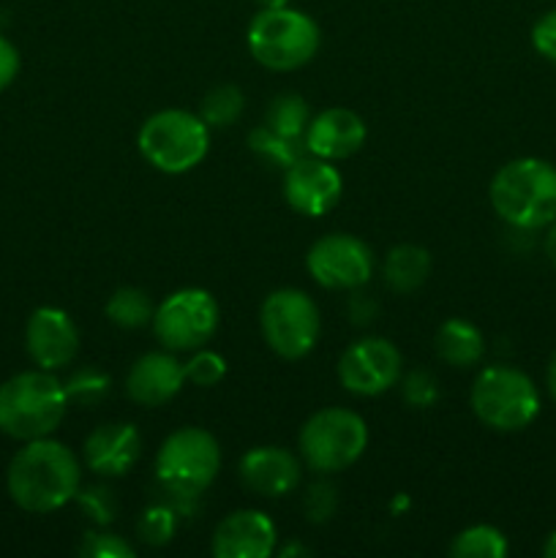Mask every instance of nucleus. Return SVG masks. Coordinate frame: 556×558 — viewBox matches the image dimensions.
Masks as SVG:
<instances>
[{
    "label": "nucleus",
    "mask_w": 556,
    "mask_h": 558,
    "mask_svg": "<svg viewBox=\"0 0 556 558\" xmlns=\"http://www.w3.org/2000/svg\"><path fill=\"white\" fill-rule=\"evenodd\" d=\"M545 381H548V392H551V398H554V401H556V354H554V357H551V363H548V374H545Z\"/></svg>",
    "instance_id": "e433bc0d"
},
{
    "label": "nucleus",
    "mask_w": 556,
    "mask_h": 558,
    "mask_svg": "<svg viewBox=\"0 0 556 558\" xmlns=\"http://www.w3.org/2000/svg\"><path fill=\"white\" fill-rule=\"evenodd\" d=\"M336 510V490L327 483H316L305 496V512H309L311 523H322L333 515Z\"/></svg>",
    "instance_id": "2f4dec72"
},
{
    "label": "nucleus",
    "mask_w": 556,
    "mask_h": 558,
    "mask_svg": "<svg viewBox=\"0 0 556 558\" xmlns=\"http://www.w3.org/2000/svg\"><path fill=\"white\" fill-rule=\"evenodd\" d=\"M243 109H245V98L240 87L218 85L202 98L200 118L205 120L207 129H227V125H232L234 120L243 114Z\"/></svg>",
    "instance_id": "393cba45"
},
{
    "label": "nucleus",
    "mask_w": 556,
    "mask_h": 558,
    "mask_svg": "<svg viewBox=\"0 0 556 558\" xmlns=\"http://www.w3.org/2000/svg\"><path fill=\"white\" fill-rule=\"evenodd\" d=\"M20 74V52L9 38L0 36V93L11 85Z\"/></svg>",
    "instance_id": "72a5a7b5"
},
{
    "label": "nucleus",
    "mask_w": 556,
    "mask_h": 558,
    "mask_svg": "<svg viewBox=\"0 0 556 558\" xmlns=\"http://www.w3.org/2000/svg\"><path fill=\"white\" fill-rule=\"evenodd\" d=\"M365 145V123L358 112L343 107L325 109L309 120L305 129V147L311 156L325 161H341L354 156Z\"/></svg>",
    "instance_id": "dca6fc26"
},
{
    "label": "nucleus",
    "mask_w": 556,
    "mask_h": 558,
    "mask_svg": "<svg viewBox=\"0 0 556 558\" xmlns=\"http://www.w3.org/2000/svg\"><path fill=\"white\" fill-rule=\"evenodd\" d=\"M543 556H545V558H556V532L551 534L548 539H545V545H543Z\"/></svg>",
    "instance_id": "4c0bfd02"
},
{
    "label": "nucleus",
    "mask_w": 556,
    "mask_h": 558,
    "mask_svg": "<svg viewBox=\"0 0 556 558\" xmlns=\"http://www.w3.org/2000/svg\"><path fill=\"white\" fill-rule=\"evenodd\" d=\"M309 107L294 93H281V96L273 98L265 114L267 129L287 136V140H300V134H305V129H309Z\"/></svg>",
    "instance_id": "b1692460"
},
{
    "label": "nucleus",
    "mask_w": 556,
    "mask_h": 558,
    "mask_svg": "<svg viewBox=\"0 0 556 558\" xmlns=\"http://www.w3.org/2000/svg\"><path fill=\"white\" fill-rule=\"evenodd\" d=\"M240 480L267 499L287 496L300 485V461L283 447H256L240 458Z\"/></svg>",
    "instance_id": "a211bd4d"
},
{
    "label": "nucleus",
    "mask_w": 556,
    "mask_h": 558,
    "mask_svg": "<svg viewBox=\"0 0 556 558\" xmlns=\"http://www.w3.org/2000/svg\"><path fill=\"white\" fill-rule=\"evenodd\" d=\"M545 256H548L551 267L556 270V221L551 223L548 234H545Z\"/></svg>",
    "instance_id": "c9c22d12"
},
{
    "label": "nucleus",
    "mask_w": 556,
    "mask_h": 558,
    "mask_svg": "<svg viewBox=\"0 0 556 558\" xmlns=\"http://www.w3.org/2000/svg\"><path fill=\"white\" fill-rule=\"evenodd\" d=\"M319 27L303 11L289 5L262 9L249 25V49L259 65L270 71H294L319 49Z\"/></svg>",
    "instance_id": "39448f33"
},
{
    "label": "nucleus",
    "mask_w": 556,
    "mask_h": 558,
    "mask_svg": "<svg viewBox=\"0 0 556 558\" xmlns=\"http://www.w3.org/2000/svg\"><path fill=\"white\" fill-rule=\"evenodd\" d=\"M311 278L325 289H360L374 272L371 248L354 234H325L305 256Z\"/></svg>",
    "instance_id": "9b49d317"
},
{
    "label": "nucleus",
    "mask_w": 556,
    "mask_h": 558,
    "mask_svg": "<svg viewBox=\"0 0 556 558\" xmlns=\"http://www.w3.org/2000/svg\"><path fill=\"white\" fill-rule=\"evenodd\" d=\"M82 483L80 458L52 439H33L11 458L5 485L16 507L36 515L60 510L76 499Z\"/></svg>",
    "instance_id": "f257e3e1"
},
{
    "label": "nucleus",
    "mask_w": 556,
    "mask_h": 558,
    "mask_svg": "<svg viewBox=\"0 0 556 558\" xmlns=\"http://www.w3.org/2000/svg\"><path fill=\"white\" fill-rule=\"evenodd\" d=\"M401 379V354L387 338H360L338 360V381L352 396H382Z\"/></svg>",
    "instance_id": "f8f14e48"
},
{
    "label": "nucleus",
    "mask_w": 556,
    "mask_h": 558,
    "mask_svg": "<svg viewBox=\"0 0 556 558\" xmlns=\"http://www.w3.org/2000/svg\"><path fill=\"white\" fill-rule=\"evenodd\" d=\"M185 381L196 387H216L218 381L227 376V363L218 352H207V349H196L191 354L189 363L183 365Z\"/></svg>",
    "instance_id": "cd10ccee"
},
{
    "label": "nucleus",
    "mask_w": 556,
    "mask_h": 558,
    "mask_svg": "<svg viewBox=\"0 0 556 558\" xmlns=\"http://www.w3.org/2000/svg\"><path fill=\"white\" fill-rule=\"evenodd\" d=\"M65 396L69 401H82V403H96L98 398L107 396L109 390V376L107 374H98V371H80V374L71 376L65 381Z\"/></svg>",
    "instance_id": "c85d7f7f"
},
{
    "label": "nucleus",
    "mask_w": 556,
    "mask_h": 558,
    "mask_svg": "<svg viewBox=\"0 0 556 558\" xmlns=\"http://www.w3.org/2000/svg\"><path fill=\"white\" fill-rule=\"evenodd\" d=\"M483 332L467 319H447L434 336V352L442 363L472 368L483 357Z\"/></svg>",
    "instance_id": "aec40b11"
},
{
    "label": "nucleus",
    "mask_w": 556,
    "mask_h": 558,
    "mask_svg": "<svg viewBox=\"0 0 556 558\" xmlns=\"http://www.w3.org/2000/svg\"><path fill=\"white\" fill-rule=\"evenodd\" d=\"M76 496H80V501L85 505V510L90 512L98 523L112 521L114 507H112V501H109V490L93 488V490H87V494H76Z\"/></svg>",
    "instance_id": "f704fd0d"
},
{
    "label": "nucleus",
    "mask_w": 556,
    "mask_h": 558,
    "mask_svg": "<svg viewBox=\"0 0 556 558\" xmlns=\"http://www.w3.org/2000/svg\"><path fill=\"white\" fill-rule=\"evenodd\" d=\"M249 145H251V150L259 153V156H265L267 161L281 163V167H292V163L300 158L298 140H287V136L276 134V131L267 129V125L265 129L251 131Z\"/></svg>",
    "instance_id": "a878e982"
},
{
    "label": "nucleus",
    "mask_w": 556,
    "mask_h": 558,
    "mask_svg": "<svg viewBox=\"0 0 556 558\" xmlns=\"http://www.w3.org/2000/svg\"><path fill=\"white\" fill-rule=\"evenodd\" d=\"M185 374L183 365L167 352H150L142 354L134 365H131L129 376H125V392L131 401L140 407H161V403L172 401L183 387Z\"/></svg>",
    "instance_id": "6ab92c4d"
},
{
    "label": "nucleus",
    "mask_w": 556,
    "mask_h": 558,
    "mask_svg": "<svg viewBox=\"0 0 556 558\" xmlns=\"http://www.w3.org/2000/svg\"><path fill=\"white\" fill-rule=\"evenodd\" d=\"M368 447V425L349 409H322L300 430V456L314 472H341Z\"/></svg>",
    "instance_id": "6e6552de"
},
{
    "label": "nucleus",
    "mask_w": 556,
    "mask_h": 558,
    "mask_svg": "<svg viewBox=\"0 0 556 558\" xmlns=\"http://www.w3.org/2000/svg\"><path fill=\"white\" fill-rule=\"evenodd\" d=\"M221 469V447L205 428H180L156 456V477L172 499H196Z\"/></svg>",
    "instance_id": "423d86ee"
},
{
    "label": "nucleus",
    "mask_w": 556,
    "mask_h": 558,
    "mask_svg": "<svg viewBox=\"0 0 556 558\" xmlns=\"http://www.w3.org/2000/svg\"><path fill=\"white\" fill-rule=\"evenodd\" d=\"M276 526L259 510H238L218 523L213 554L218 558H267L276 550Z\"/></svg>",
    "instance_id": "2eb2a0df"
},
{
    "label": "nucleus",
    "mask_w": 556,
    "mask_h": 558,
    "mask_svg": "<svg viewBox=\"0 0 556 558\" xmlns=\"http://www.w3.org/2000/svg\"><path fill=\"white\" fill-rule=\"evenodd\" d=\"M136 145L142 158L158 172L183 174L207 156L210 129L200 114L185 109H161L142 123Z\"/></svg>",
    "instance_id": "20e7f679"
},
{
    "label": "nucleus",
    "mask_w": 556,
    "mask_h": 558,
    "mask_svg": "<svg viewBox=\"0 0 556 558\" xmlns=\"http://www.w3.org/2000/svg\"><path fill=\"white\" fill-rule=\"evenodd\" d=\"M472 412L488 428L512 434L534 423L540 414V392L523 371L491 365L472 385Z\"/></svg>",
    "instance_id": "0eeeda50"
},
{
    "label": "nucleus",
    "mask_w": 556,
    "mask_h": 558,
    "mask_svg": "<svg viewBox=\"0 0 556 558\" xmlns=\"http://www.w3.org/2000/svg\"><path fill=\"white\" fill-rule=\"evenodd\" d=\"M532 47L556 65V9L540 16L532 27Z\"/></svg>",
    "instance_id": "473e14b6"
},
{
    "label": "nucleus",
    "mask_w": 556,
    "mask_h": 558,
    "mask_svg": "<svg viewBox=\"0 0 556 558\" xmlns=\"http://www.w3.org/2000/svg\"><path fill=\"white\" fill-rule=\"evenodd\" d=\"M343 194V180L338 169L325 158H298L283 174V196L300 216L319 218L338 205Z\"/></svg>",
    "instance_id": "ddd939ff"
},
{
    "label": "nucleus",
    "mask_w": 556,
    "mask_h": 558,
    "mask_svg": "<svg viewBox=\"0 0 556 558\" xmlns=\"http://www.w3.org/2000/svg\"><path fill=\"white\" fill-rule=\"evenodd\" d=\"M496 216L516 229H543L556 221V167L543 158H516L491 180Z\"/></svg>",
    "instance_id": "f03ea898"
},
{
    "label": "nucleus",
    "mask_w": 556,
    "mask_h": 558,
    "mask_svg": "<svg viewBox=\"0 0 556 558\" xmlns=\"http://www.w3.org/2000/svg\"><path fill=\"white\" fill-rule=\"evenodd\" d=\"M174 510L169 505H153L142 512L140 523H136V532H140L142 543L153 545V548H161L172 539L174 534Z\"/></svg>",
    "instance_id": "bb28decb"
},
{
    "label": "nucleus",
    "mask_w": 556,
    "mask_h": 558,
    "mask_svg": "<svg viewBox=\"0 0 556 558\" xmlns=\"http://www.w3.org/2000/svg\"><path fill=\"white\" fill-rule=\"evenodd\" d=\"M142 456L140 430L129 423L98 425L85 439V463L104 477H120L136 466Z\"/></svg>",
    "instance_id": "f3484780"
},
{
    "label": "nucleus",
    "mask_w": 556,
    "mask_h": 558,
    "mask_svg": "<svg viewBox=\"0 0 556 558\" xmlns=\"http://www.w3.org/2000/svg\"><path fill=\"white\" fill-rule=\"evenodd\" d=\"M80 554L87 558H134V548L118 534L90 532L80 545Z\"/></svg>",
    "instance_id": "c756f323"
},
{
    "label": "nucleus",
    "mask_w": 556,
    "mask_h": 558,
    "mask_svg": "<svg viewBox=\"0 0 556 558\" xmlns=\"http://www.w3.org/2000/svg\"><path fill=\"white\" fill-rule=\"evenodd\" d=\"M218 327V303L205 289H180L153 314V332L169 352H196Z\"/></svg>",
    "instance_id": "9d476101"
},
{
    "label": "nucleus",
    "mask_w": 556,
    "mask_h": 558,
    "mask_svg": "<svg viewBox=\"0 0 556 558\" xmlns=\"http://www.w3.org/2000/svg\"><path fill=\"white\" fill-rule=\"evenodd\" d=\"M25 347L38 368H65L80 352V330L65 311L44 305V308L33 311L27 319Z\"/></svg>",
    "instance_id": "4468645a"
},
{
    "label": "nucleus",
    "mask_w": 556,
    "mask_h": 558,
    "mask_svg": "<svg viewBox=\"0 0 556 558\" xmlns=\"http://www.w3.org/2000/svg\"><path fill=\"white\" fill-rule=\"evenodd\" d=\"M385 283L396 292H414L431 276V254L423 245H396L382 267Z\"/></svg>",
    "instance_id": "412c9836"
},
{
    "label": "nucleus",
    "mask_w": 556,
    "mask_h": 558,
    "mask_svg": "<svg viewBox=\"0 0 556 558\" xmlns=\"http://www.w3.org/2000/svg\"><path fill=\"white\" fill-rule=\"evenodd\" d=\"M104 311H107V319L114 327H120V330H140V327L153 325V314H156L147 292L136 287L118 289L107 300V308Z\"/></svg>",
    "instance_id": "4be33fe9"
},
{
    "label": "nucleus",
    "mask_w": 556,
    "mask_h": 558,
    "mask_svg": "<svg viewBox=\"0 0 556 558\" xmlns=\"http://www.w3.org/2000/svg\"><path fill=\"white\" fill-rule=\"evenodd\" d=\"M403 398H407L409 407L414 409H428L434 407L436 398H439V387L436 379L425 371H412V374L403 379Z\"/></svg>",
    "instance_id": "7c9ffc66"
},
{
    "label": "nucleus",
    "mask_w": 556,
    "mask_h": 558,
    "mask_svg": "<svg viewBox=\"0 0 556 558\" xmlns=\"http://www.w3.org/2000/svg\"><path fill=\"white\" fill-rule=\"evenodd\" d=\"M450 556L456 558H505L507 556V539L505 534L488 523H478L469 526L452 539Z\"/></svg>",
    "instance_id": "5701e85b"
},
{
    "label": "nucleus",
    "mask_w": 556,
    "mask_h": 558,
    "mask_svg": "<svg viewBox=\"0 0 556 558\" xmlns=\"http://www.w3.org/2000/svg\"><path fill=\"white\" fill-rule=\"evenodd\" d=\"M65 407L69 396L52 371H22L0 385V430L20 441L44 439L65 417Z\"/></svg>",
    "instance_id": "7ed1b4c3"
},
{
    "label": "nucleus",
    "mask_w": 556,
    "mask_h": 558,
    "mask_svg": "<svg viewBox=\"0 0 556 558\" xmlns=\"http://www.w3.org/2000/svg\"><path fill=\"white\" fill-rule=\"evenodd\" d=\"M259 327L262 338L278 357L300 360L319 338V308L300 289H276L262 303Z\"/></svg>",
    "instance_id": "1a4fd4ad"
},
{
    "label": "nucleus",
    "mask_w": 556,
    "mask_h": 558,
    "mask_svg": "<svg viewBox=\"0 0 556 558\" xmlns=\"http://www.w3.org/2000/svg\"><path fill=\"white\" fill-rule=\"evenodd\" d=\"M289 0H259L262 9H281V5H287Z\"/></svg>",
    "instance_id": "58836bf2"
}]
</instances>
